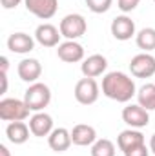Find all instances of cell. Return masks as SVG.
I'll use <instances>...</instances> for the list:
<instances>
[{
	"label": "cell",
	"mask_w": 155,
	"mask_h": 156,
	"mask_svg": "<svg viewBox=\"0 0 155 156\" xmlns=\"http://www.w3.org/2000/svg\"><path fill=\"white\" fill-rule=\"evenodd\" d=\"M102 94L119 104L130 102L137 94V87L133 78L122 71H112L102 78Z\"/></svg>",
	"instance_id": "obj_1"
},
{
	"label": "cell",
	"mask_w": 155,
	"mask_h": 156,
	"mask_svg": "<svg viewBox=\"0 0 155 156\" xmlns=\"http://www.w3.org/2000/svg\"><path fill=\"white\" fill-rule=\"evenodd\" d=\"M24 102L28 104V107H29L31 111L40 113V111H42L44 107H47L49 102H51V89H49L46 83H42V82H35V83H31V85L26 89V93H24Z\"/></svg>",
	"instance_id": "obj_2"
},
{
	"label": "cell",
	"mask_w": 155,
	"mask_h": 156,
	"mask_svg": "<svg viewBox=\"0 0 155 156\" xmlns=\"http://www.w3.org/2000/svg\"><path fill=\"white\" fill-rule=\"evenodd\" d=\"M29 107L24 100L18 98H2L0 100V120L4 122H24L29 116Z\"/></svg>",
	"instance_id": "obj_3"
},
{
	"label": "cell",
	"mask_w": 155,
	"mask_h": 156,
	"mask_svg": "<svg viewBox=\"0 0 155 156\" xmlns=\"http://www.w3.org/2000/svg\"><path fill=\"white\" fill-rule=\"evenodd\" d=\"M75 100L82 105H91L99 100V94H100V87L97 83L95 78H80L77 83H75Z\"/></svg>",
	"instance_id": "obj_4"
},
{
	"label": "cell",
	"mask_w": 155,
	"mask_h": 156,
	"mask_svg": "<svg viewBox=\"0 0 155 156\" xmlns=\"http://www.w3.org/2000/svg\"><path fill=\"white\" fill-rule=\"evenodd\" d=\"M60 35L66 40H77L80 38L86 29H88V24H86V18L78 13H71V15H66L62 20H60Z\"/></svg>",
	"instance_id": "obj_5"
},
{
	"label": "cell",
	"mask_w": 155,
	"mask_h": 156,
	"mask_svg": "<svg viewBox=\"0 0 155 156\" xmlns=\"http://www.w3.org/2000/svg\"><path fill=\"white\" fill-rule=\"evenodd\" d=\"M130 71L135 78H152L155 75V56L150 53H139L130 62Z\"/></svg>",
	"instance_id": "obj_6"
},
{
	"label": "cell",
	"mask_w": 155,
	"mask_h": 156,
	"mask_svg": "<svg viewBox=\"0 0 155 156\" xmlns=\"http://www.w3.org/2000/svg\"><path fill=\"white\" fill-rule=\"evenodd\" d=\"M122 120L124 123H128L131 129H142L150 123V115L148 111L139 105V104H130L122 109Z\"/></svg>",
	"instance_id": "obj_7"
},
{
	"label": "cell",
	"mask_w": 155,
	"mask_h": 156,
	"mask_svg": "<svg viewBox=\"0 0 155 156\" xmlns=\"http://www.w3.org/2000/svg\"><path fill=\"white\" fill-rule=\"evenodd\" d=\"M26 9L40 20H49L59 9V0H24Z\"/></svg>",
	"instance_id": "obj_8"
},
{
	"label": "cell",
	"mask_w": 155,
	"mask_h": 156,
	"mask_svg": "<svg viewBox=\"0 0 155 156\" xmlns=\"http://www.w3.org/2000/svg\"><path fill=\"white\" fill-rule=\"evenodd\" d=\"M57 56L66 64H77L84 60V47L77 40H66L57 45Z\"/></svg>",
	"instance_id": "obj_9"
},
{
	"label": "cell",
	"mask_w": 155,
	"mask_h": 156,
	"mask_svg": "<svg viewBox=\"0 0 155 156\" xmlns=\"http://www.w3.org/2000/svg\"><path fill=\"white\" fill-rule=\"evenodd\" d=\"M112 35L115 40H120V42H126L130 40L131 37H135V22L126 16V15H120V16H115L112 20Z\"/></svg>",
	"instance_id": "obj_10"
},
{
	"label": "cell",
	"mask_w": 155,
	"mask_h": 156,
	"mask_svg": "<svg viewBox=\"0 0 155 156\" xmlns=\"http://www.w3.org/2000/svg\"><path fill=\"white\" fill-rule=\"evenodd\" d=\"M106 67H108V60L102 55H91V56L84 58L82 64H80V71H82V75L86 78L100 76L106 71Z\"/></svg>",
	"instance_id": "obj_11"
},
{
	"label": "cell",
	"mask_w": 155,
	"mask_h": 156,
	"mask_svg": "<svg viewBox=\"0 0 155 156\" xmlns=\"http://www.w3.org/2000/svg\"><path fill=\"white\" fill-rule=\"evenodd\" d=\"M29 129H31V134L33 136H39V138L49 136L51 131L55 129L53 127V118H51V115H47L44 111L35 113L33 116L29 118Z\"/></svg>",
	"instance_id": "obj_12"
},
{
	"label": "cell",
	"mask_w": 155,
	"mask_h": 156,
	"mask_svg": "<svg viewBox=\"0 0 155 156\" xmlns=\"http://www.w3.org/2000/svg\"><path fill=\"white\" fill-rule=\"evenodd\" d=\"M60 29L53 24H40L35 29V40L44 47H57L60 42Z\"/></svg>",
	"instance_id": "obj_13"
},
{
	"label": "cell",
	"mask_w": 155,
	"mask_h": 156,
	"mask_svg": "<svg viewBox=\"0 0 155 156\" xmlns=\"http://www.w3.org/2000/svg\"><path fill=\"white\" fill-rule=\"evenodd\" d=\"M73 140H71V131H68L66 127H57L51 131V134L47 136V145L51 147V151L55 153H64L71 147Z\"/></svg>",
	"instance_id": "obj_14"
},
{
	"label": "cell",
	"mask_w": 155,
	"mask_h": 156,
	"mask_svg": "<svg viewBox=\"0 0 155 156\" xmlns=\"http://www.w3.org/2000/svg\"><path fill=\"white\" fill-rule=\"evenodd\" d=\"M17 73H18L20 80H24L28 83H35V82H39L40 75H42V66L37 58H24V60H20Z\"/></svg>",
	"instance_id": "obj_15"
},
{
	"label": "cell",
	"mask_w": 155,
	"mask_h": 156,
	"mask_svg": "<svg viewBox=\"0 0 155 156\" xmlns=\"http://www.w3.org/2000/svg\"><path fill=\"white\" fill-rule=\"evenodd\" d=\"M71 140L73 144L78 147H88V145H93L97 142V131L93 125H88V123H77L73 129H71Z\"/></svg>",
	"instance_id": "obj_16"
},
{
	"label": "cell",
	"mask_w": 155,
	"mask_h": 156,
	"mask_svg": "<svg viewBox=\"0 0 155 156\" xmlns=\"http://www.w3.org/2000/svg\"><path fill=\"white\" fill-rule=\"evenodd\" d=\"M33 47H35V40H33V37H29L28 33H13L7 38V49L11 53L26 55V53H31Z\"/></svg>",
	"instance_id": "obj_17"
},
{
	"label": "cell",
	"mask_w": 155,
	"mask_h": 156,
	"mask_svg": "<svg viewBox=\"0 0 155 156\" xmlns=\"http://www.w3.org/2000/svg\"><path fill=\"white\" fill-rule=\"evenodd\" d=\"M142 144H144V134L139 129H131L130 127V129L122 131L117 136V145H119V149L122 153H126V151H130V149H133L137 145H142Z\"/></svg>",
	"instance_id": "obj_18"
},
{
	"label": "cell",
	"mask_w": 155,
	"mask_h": 156,
	"mask_svg": "<svg viewBox=\"0 0 155 156\" xmlns=\"http://www.w3.org/2000/svg\"><path fill=\"white\" fill-rule=\"evenodd\" d=\"M29 133H31V129H29V125H26L24 122H9L7 127H6V136H7V140H9L11 144H15V145L26 144L28 138H29Z\"/></svg>",
	"instance_id": "obj_19"
},
{
	"label": "cell",
	"mask_w": 155,
	"mask_h": 156,
	"mask_svg": "<svg viewBox=\"0 0 155 156\" xmlns=\"http://www.w3.org/2000/svg\"><path fill=\"white\" fill-rule=\"evenodd\" d=\"M137 104L146 111H155V83H144L137 91Z\"/></svg>",
	"instance_id": "obj_20"
},
{
	"label": "cell",
	"mask_w": 155,
	"mask_h": 156,
	"mask_svg": "<svg viewBox=\"0 0 155 156\" xmlns=\"http://www.w3.org/2000/svg\"><path fill=\"white\" fill-rule=\"evenodd\" d=\"M137 47L142 49L144 53H150L155 49V27H144L135 35Z\"/></svg>",
	"instance_id": "obj_21"
},
{
	"label": "cell",
	"mask_w": 155,
	"mask_h": 156,
	"mask_svg": "<svg viewBox=\"0 0 155 156\" xmlns=\"http://www.w3.org/2000/svg\"><path fill=\"white\" fill-rule=\"evenodd\" d=\"M91 156H115V144L108 138H100L91 145Z\"/></svg>",
	"instance_id": "obj_22"
},
{
	"label": "cell",
	"mask_w": 155,
	"mask_h": 156,
	"mask_svg": "<svg viewBox=\"0 0 155 156\" xmlns=\"http://www.w3.org/2000/svg\"><path fill=\"white\" fill-rule=\"evenodd\" d=\"M84 2H86L88 9H89L91 13H95V15L106 13V11L112 7V4H113V0H84Z\"/></svg>",
	"instance_id": "obj_23"
},
{
	"label": "cell",
	"mask_w": 155,
	"mask_h": 156,
	"mask_svg": "<svg viewBox=\"0 0 155 156\" xmlns=\"http://www.w3.org/2000/svg\"><path fill=\"white\" fill-rule=\"evenodd\" d=\"M139 4H141V0H117V7L122 13H131Z\"/></svg>",
	"instance_id": "obj_24"
},
{
	"label": "cell",
	"mask_w": 155,
	"mask_h": 156,
	"mask_svg": "<svg viewBox=\"0 0 155 156\" xmlns=\"http://www.w3.org/2000/svg\"><path fill=\"white\" fill-rule=\"evenodd\" d=\"M124 156H150V149L146 147V144H142V145H137V147L126 151Z\"/></svg>",
	"instance_id": "obj_25"
},
{
	"label": "cell",
	"mask_w": 155,
	"mask_h": 156,
	"mask_svg": "<svg viewBox=\"0 0 155 156\" xmlns=\"http://www.w3.org/2000/svg\"><path fill=\"white\" fill-rule=\"evenodd\" d=\"M20 2L22 0H0V4H2L4 9H15L17 5H20Z\"/></svg>",
	"instance_id": "obj_26"
},
{
	"label": "cell",
	"mask_w": 155,
	"mask_h": 156,
	"mask_svg": "<svg viewBox=\"0 0 155 156\" xmlns=\"http://www.w3.org/2000/svg\"><path fill=\"white\" fill-rule=\"evenodd\" d=\"M0 62H2V73H7V64H9V62H7V58H6V56H2V58H0Z\"/></svg>",
	"instance_id": "obj_27"
},
{
	"label": "cell",
	"mask_w": 155,
	"mask_h": 156,
	"mask_svg": "<svg viewBox=\"0 0 155 156\" xmlns=\"http://www.w3.org/2000/svg\"><path fill=\"white\" fill-rule=\"evenodd\" d=\"M0 156H11V153H9V149H7V147H6L4 144L0 145Z\"/></svg>",
	"instance_id": "obj_28"
},
{
	"label": "cell",
	"mask_w": 155,
	"mask_h": 156,
	"mask_svg": "<svg viewBox=\"0 0 155 156\" xmlns=\"http://www.w3.org/2000/svg\"><path fill=\"white\" fill-rule=\"evenodd\" d=\"M150 151H152V153L155 154V134L152 136V138H150Z\"/></svg>",
	"instance_id": "obj_29"
},
{
	"label": "cell",
	"mask_w": 155,
	"mask_h": 156,
	"mask_svg": "<svg viewBox=\"0 0 155 156\" xmlns=\"http://www.w3.org/2000/svg\"><path fill=\"white\" fill-rule=\"evenodd\" d=\"M153 2H155V0H153Z\"/></svg>",
	"instance_id": "obj_30"
}]
</instances>
